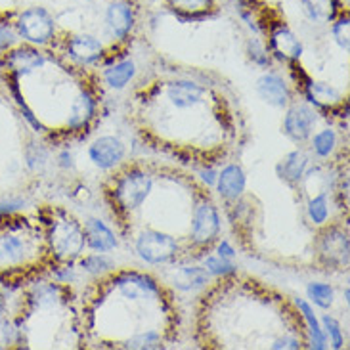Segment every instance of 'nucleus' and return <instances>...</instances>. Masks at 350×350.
Wrapping results in <instances>:
<instances>
[{"label": "nucleus", "mask_w": 350, "mask_h": 350, "mask_svg": "<svg viewBox=\"0 0 350 350\" xmlns=\"http://www.w3.org/2000/svg\"><path fill=\"white\" fill-rule=\"evenodd\" d=\"M40 232L27 220H10L0 226V274L21 272L42 251Z\"/></svg>", "instance_id": "obj_1"}, {"label": "nucleus", "mask_w": 350, "mask_h": 350, "mask_svg": "<svg viewBox=\"0 0 350 350\" xmlns=\"http://www.w3.org/2000/svg\"><path fill=\"white\" fill-rule=\"evenodd\" d=\"M48 241H50V249L57 260L71 262L85 249V230L71 217H57L50 226Z\"/></svg>", "instance_id": "obj_2"}, {"label": "nucleus", "mask_w": 350, "mask_h": 350, "mask_svg": "<svg viewBox=\"0 0 350 350\" xmlns=\"http://www.w3.org/2000/svg\"><path fill=\"white\" fill-rule=\"evenodd\" d=\"M19 38H23L31 46H44L56 37V21L46 8L33 6L23 10L14 23Z\"/></svg>", "instance_id": "obj_3"}, {"label": "nucleus", "mask_w": 350, "mask_h": 350, "mask_svg": "<svg viewBox=\"0 0 350 350\" xmlns=\"http://www.w3.org/2000/svg\"><path fill=\"white\" fill-rule=\"evenodd\" d=\"M136 251L150 265H163L172 260L178 253L176 239L169 234H161L155 230H148L136 241Z\"/></svg>", "instance_id": "obj_4"}, {"label": "nucleus", "mask_w": 350, "mask_h": 350, "mask_svg": "<svg viewBox=\"0 0 350 350\" xmlns=\"http://www.w3.org/2000/svg\"><path fill=\"white\" fill-rule=\"evenodd\" d=\"M152 176L142 171H131L115 186V199L126 211H134L142 205L152 191Z\"/></svg>", "instance_id": "obj_5"}, {"label": "nucleus", "mask_w": 350, "mask_h": 350, "mask_svg": "<svg viewBox=\"0 0 350 350\" xmlns=\"http://www.w3.org/2000/svg\"><path fill=\"white\" fill-rule=\"evenodd\" d=\"M44 62H46L44 54L38 48L27 44V46L10 48L8 52L4 54L2 66L6 67L10 73L21 77L37 71L38 67L44 66Z\"/></svg>", "instance_id": "obj_6"}, {"label": "nucleus", "mask_w": 350, "mask_h": 350, "mask_svg": "<svg viewBox=\"0 0 350 350\" xmlns=\"http://www.w3.org/2000/svg\"><path fill=\"white\" fill-rule=\"evenodd\" d=\"M218 230H220V218H218L217 208L213 207L211 203H201L196 208V215H193L191 239L199 245H205V243H211L217 237Z\"/></svg>", "instance_id": "obj_7"}, {"label": "nucleus", "mask_w": 350, "mask_h": 350, "mask_svg": "<svg viewBox=\"0 0 350 350\" xmlns=\"http://www.w3.org/2000/svg\"><path fill=\"white\" fill-rule=\"evenodd\" d=\"M88 155L100 169H113L124 157V146L115 136H102L96 142H92Z\"/></svg>", "instance_id": "obj_8"}, {"label": "nucleus", "mask_w": 350, "mask_h": 350, "mask_svg": "<svg viewBox=\"0 0 350 350\" xmlns=\"http://www.w3.org/2000/svg\"><path fill=\"white\" fill-rule=\"evenodd\" d=\"M314 124H316V115L308 107V105L299 104L293 105L287 115H285V133L289 138H293L295 142H303L306 140L314 131Z\"/></svg>", "instance_id": "obj_9"}, {"label": "nucleus", "mask_w": 350, "mask_h": 350, "mask_svg": "<svg viewBox=\"0 0 350 350\" xmlns=\"http://www.w3.org/2000/svg\"><path fill=\"white\" fill-rule=\"evenodd\" d=\"M134 10L123 0H115L105 10V25L115 38H126L134 29Z\"/></svg>", "instance_id": "obj_10"}, {"label": "nucleus", "mask_w": 350, "mask_h": 350, "mask_svg": "<svg viewBox=\"0 0 350 350\" xmlns=\"http://www.w3.org/2000/svg\"><path fill=\"white\" fill-rule=\"evenodd\" d=\"M67 54L71 59H75L77 64L90 66L104 56V46L92 35H75L67 42Z\"/></svg>", "instance_id": "obj_11"}, {"label": "nucleus", "mask_w": 350, "mask_h": 350, "mask_svg": "<svg viewBox=\"0 0 350 350\" xmlns=\"http://www.w3.org/2000/svg\"><path fill=\"white\" fill-rule=\"evenodd\" d=\"M117 287L126 299H152L157 295V284L150 275L138 274V272H126L117 278Z\"/></svg>", "instance_id": "obj_12"}, {"label": "nucleus", "mask_w": 350, "mask_h": 350, "mask_svg": "<svg viewBox=\"0 0 350 350\" xmlns=\"http://www.w3.org/2000/svg\"><path fill=\"white\" fill-rule=\"evenodd\" d=\"M256 92L272 107H285L291 100V92L284 83V79L274 73H266L256 81Z\"/></svg>", "instance_id": "obj_13"}, {"label": "nucleus", "mask_w": 350, "mask_h": 350, "mask_svg": "<svg viewBox=\"0 0 350 350\" xmlns=\"http://www.w3.org/2000/svg\"><path fill=\"white\" fill-rule=\"evenodd\" d=\"M270 46L274 50V54H278L284 59H299L303 54V44L297 38L293 31L285 25H278L272 29L270 33Z\"/></svg>", "instance_id": "obj_14"}, {"label": "nucleus", "mask_w": 350, "mask_h": 350, "mask_svg": "<svg viewBox=\"0 0 350 350\" xmlns=\"http://www.w3.org/2000/svg\"><path fill=\"white\" fill-rule=\"evenodd\" d=\"M171 104L178 109H189L203 102V88L191 81H174L167 88Z\"/></svg>", "instance_id": "obj_15"}, {"label": "nucleus", "mask_w": 350, "mask_h": 350, "mask_svg": "<svg viewBox=\"0 0 350 350\" xmlns=\"http://www.w3.org/2000/svg\"><path fill=\"white\" fill-rule=\"evenodd\" d=\"M85 236L86 245L90 247L92 251H96V253H107V251H111V249L117 247L115 234L98 218H90L86 222Z\"/></svg>", "instance_id": "obj_16"}, {"label": "nucleus", "mask_w": 350, "mask_h": 350, "mask_svg": "<svg viewBox=\"0 0 350 350\" xmlns=\"http://www.w3.org/2000/svg\"><path fill=\"white\" fill-rule=\"evenodd\" d=\"M320 253L332 265H347L349 262V237L347 234L337 232V230L327 232L322 239Z\"/></svg>", "instance_id": "obj_17"}, {"label": "nucleus", "mask_w": 350, "mask_h": 350, "mask_svg": "<svg viewBox=\"0 0 350 350\" xmlns=\"http://www.w3.org/2000/svg\"><path fill=\"white\" fill-rule=\"evenodd\" d=\"M218 191L226 199H237L245 189V172L237 165H228L218 174Z\"/></svg>", "instance_id": "obj_18"}, {"label": "nucleus", "mask_w": 350, "mask_h": 350, "mask_svg": "<svg viewBox=\"0 0 350 350\" xmlns=\"http://www.w3.org/2000/svg\"><path fill=\"white\" fill-rule=\"evenodd\" d=\"M94 98L88 94V92H81V94L75 98V102L71 105V111H69V119H67L69 129H71V131H81V129H85L86 124L90 123V119L94 117Z\"/></svg>", "instance_id": "obj_19"}, {"label": "nucleus", "mask_w": 350, "mask_h": 350, "mask_svg": "<svg viewBox=\"0 0 350 350\" xmlns=\"http://www.w3.org/2000/svg\"><path fill=\"white\" fill-rule=\"evenodd\" d=\"M304 14L314 23H329L337 18V0H301Z\"/></svg>", "instance_id": "obj_20"}, {"label": "nucleus", "mask_w": 350, "mask_h": 350, "mask_svg": "<svg viewBox=\"0 0 350 350\" xmlns=\"http://www.w3.org/2000/svg\"><path fill=\"white\" fill-rule=\"evenodd\" d=\"M306 165H308V157L303 152H293L280 163L278 171H280V176L287 180L289 184H297L299 180L303 178Z\"/></svg>", "instance_id": "obj_21"}, {"label": "nucleus", "mask_w": 350, "mask_h": 350, "mask_svg": "<svg viewBox=\"0 0 350 350\" xmlns=\"http://www.w3.org/2000/svg\"><path fill=\"white\" fill-rule=\"evenodd\" d=\"M134 75H136L134 62L133 59H124V62H119V64H115L105 71V83L115 90H121L133 81Z\"/></svg>", "instance_id": "obj_22"}, {"label": "nucleus", "mask_w": 350, "mask_h": 350, "mask_svg": "<svg viewBox=\"0 0 350 350\" xmlns=\"http://www.w3.org/2000/svg\"><path fill=\"white\" fill-rule=\"evenodd\" d=\"M169 8L184 18H201L213 10V0H167Z\"/></svg>", "instance_id": "obj_23"}, {"label": "nucleus", "mask_w": 350, "mask_h": 350, "mask_svg": "<svg viewBox=\"0 0 350 350\" xmlns=\"http://www.w3.org/2000/svg\"><path fill=\"white\" fill-rule=\"evenodd\" d=\"M207 270H203L199 266H184L174 274V285L180 289H186V291L201 287L203 284H207Z\"/></svg>", "instance_id": "obj_24"}, {"label": "nucleus", "mask_w": 350, "mask_h": 350, "mask_svg": "<svg viewBox=\"0 0 350 350\" xmlns=\"http://www.w3.org/2000/svg\"><path fill=\"white\" fill-rule=\"evenodd\" d=\"M306 94L316 105H337L342 100L341 92L325 83H310Z\"/></svg>", "instance_id": "obj_25"}, {"label": "nucleus", "mask_w": 350, "mask_h": 350, "mask_svg": "<svg viewBox=\"0 0 350 350\" xmlns=\"http://www.w3.org/2000/svg\"><path fill=\"white\" fill-rule=\"evenodd\" d=\"M297 306H299V310L303 312L304 320L308 322V327H310V339H312L314 349H325V345H327V337H325V333H323V329L320 327V323H318V320H316V316H314L310 304L304 303V301H297Z\"/></svg>", "instance_id": "obj_26"}, {"label": "nucleus", "mask_w": 350, "mask_h": 350, "mask_svg": "<svg viewBox=\"0 0 350 350\" xmlns=\"http://www.w3.org/2000/svg\"><path fill=\"white\" fill-rule=\"evenodd\" d=\"M335 146H337V136H335L332 129H325V131L314 136L312 148L320 157H329L333 150H335Z\"/></svg>", "instance_id": "obj_27"}, {"label": "nucleus", "mask_w": 350, "mask_h": 350, "mask_svg": "<svg viewBox=\"0 0 350 350\" xmlns=\"http://www.w3.org/2000/svg\"><path fill=\"white\" fill-rule=\"evenodd\" d=\"M308 299L312 301L314 304H318L320 308H329L333 303V289L332 285L327 284H310L308 289Z\"/></svg>", "instance_id": "obj_28"}, {"label": "nucleus", "mask_w": 350, "mask_h": 350, "mask_svg": "<svg viewBox=\"0 0 350 350\" xmlns=\"http://www.w3.org/2000/svg\"><path fill=\"white\" fill-rule=\"evenodd\" d=\"M327 215H329L327 198H325L323 193L310 199V203H308V217H310V220H312L314 224H323V222L327 220Z\"/></svg>", "instance_id": "obj_29"}, {"label": "nucleus", "mask_w": 350, "mask_h": 350, "mask_svg": "<svg viewBox=\"0 0 350 350\" xmlns=\"http://www.w3.org/2000/svg\"><path fill=\"white\" fill-rule=\"evenodd\" d=\"M332 33L335 42L342 48V50H349V37H350V19L349 16H341V18L333 19Z\"/></svg>", "instance_id": "obj_30"}, {"label": "nucleus", "mask_w": 350, "mask_h": 350, "mask_svg": "<svg viewBox=\"0 0 350 350\" xmlns=\"http://www.w3.org/2000/svg\"><path fill=\"white\" fill-rule=\"evenodd\" d=\"M126 347H131V349H159L161 347V337L155 332L140 333V335H136L126 342Z\"/></svg>", "instance_id": "obj_31"}, {"label": "nucleus", "mask_w": 350, "mask_h": 350, "mask_svg": "<svg viewBox=\"0 0 350 350\" xmlns=\"http://www.w3.org/2000/svg\"><path fill=\"white\" fill-rule=\"evenodd\" d=\"M234 268L236 266L232 265L228 258L224 256H207L205 258V270H207L208 274H217V275H224L230 274V272H234Z\"/></svg>", "instance_id": "obj_32"}, {"label": "nucleus", "mask_w": 350, "mask_h": 350, "mask_svg": "<svg viewBox=\"0 0 350 350\" xmlns=\"http://www.w3.org/2000/svg\"><path fill=\"white\" fill-rule=\"evenodd\" d=\"M18 38L19 37L18 33H16V29H14V25H8V23L0 25V56H4L10 48L16 46Z\"/></svg>", "instance_id": "obj_33"}, {"label": "nucleus", "mask_w": 350, "mask_h": 350, "mask_svg": "<svg viewBox=\"0 0 350 350\" xmlns=\"http://www.w3.org/2000/svg\"><path fill=\"white\" fill-rule=\"evenodd\" d=\"M111 266H113L111 265V260H107V258L102 255L86 256L85 260H83V268H85L86 272H90V274H102L105 270H109Z\"/></svg>", "instance_id": "obj_34"}, {"label": "nucleus", "mask_w": 350, "mask_h": 350, "mask_svg": "<svg viewBox=\"0 0 350 350\" xmlns=\"http://www.w3.org/2000/svg\"><path fill=\"white\" fill-rule=\"evenodd\" d=\"M323 327H325V335H329V339H332L333 349H341L342 333L339 322H337L335 318H332V316H325V318H323Z\"/></svg>", "instance_id": "obj_35"}, {"label": "nucleus", "mask_w": 350, "mask_h": 350, "mask_svg": "<svg viewBox=\"0 0 350 350\" xmlns=\"http://www.w3.org/2000/svg\"><path fill=\"white\" fill-rule=\"evenodd\" d=\"M56 293H57V287L56 285H42L40 289H38V304H54L56 303Z\"/></svg>", "instance_id": "obj_36"}, {"label": "nucleus", "mask_w": 350, "mask_h": 350, "mask_svg": "<svg viewBox=\"0 0 350 350\" xmlns=\"http://www.w3.org/2000/svg\"><path fill=\"white\" fill-rule=\"evenodd\" d=\"M21 207V203L18 201H10V203H0V218H6L10 217L14 211H18Z\"/></svg>", "instance_id": "obj_37"}, {"label": "nucleus", "mask_w": 350, "mask_h": 350, "mask_svg": "<svg viewBox=\"0 0 350 350\" xmlns=\"http://www.w3.org/2000/svg\"><path fill=\"white\" fill-rule=\"evenodd\" d=\"M301 345L299 341H295V339H280V341H275L272 345V349H299Z\"/></svg>", "instance_id": "obj_38"}, {"label": "nucleus", "mask_w": 350, "mask_h": 350, "mask_svg": "<svg viewBox=\"0 0 350 350\" xmlns=\"http://www.w3.org/2000/svg\"><path fill=\"white\" fill-rule=\"evenodd\" d=\"M218 255L224 256V258H228V260H230L232 256L236 255V251H234V249L230 247V243H228V241H222V243L218 245Z\"/></svg>", "instance_id": "obj_39"}]
</instances>
